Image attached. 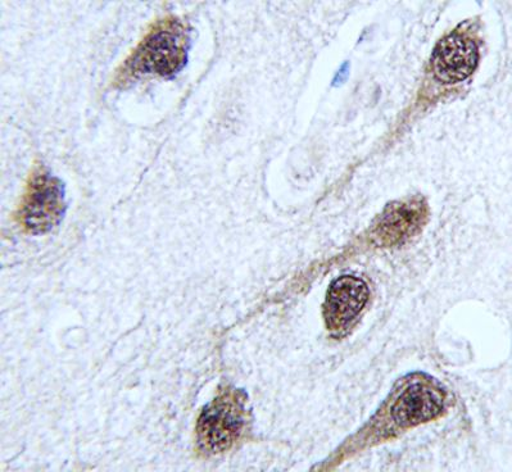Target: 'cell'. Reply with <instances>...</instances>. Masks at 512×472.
Segmentation results:
<instances>
[{
    "mask_svg": "<svg viewBox=\"0 0 512 472\" xmlns=\"http://www.w3.org/2000/svg\"><path fill=\"white\" fill-rule=\"evenodd\" d=\"M67 210L66 189L43 163H36L16 212L25 233L44 235L61 224Z\"/></svg>",
    "mask_w": 512,
    "mask_h": 472,
    "instance_id": "obj_4",
    "label": "cell"
},
{
    "mask_svg": "<svg viewBox=\"0 0 512 472\" xmlns=\"http://www.w3.org/2000/svg\"><path fill=\"white\" fill-rule=\"evenodd\" d=\"M248 396L243 389L225 387L199 415L197 448L205 456L228 452L242 438L248 420Z\"/></svg>",
    "mask_w": 512,
    "mask_h": 472,
    "instance_id": "obj_3",
    "label": "cell"
},
{
    "mask_svg": "<svg viewBox=\"0 0 512 472\" xmlns=\"http://www.w3.org/2000/svg\"><path fill=\"white\" fill-rule=\"evenodd\" d=\"M190 27L179 17L167 16L154 22L134 51L116 71L113 85L124 86L142 77H174L187 66Z\"/></svg>",
    "mask_w": 512,
    "mask_h": 472,
    "instance_id": "obj_2",
    "label": "cell"
},
{
    "mask_svg": "<svg viewBox=\"0 0 512 472\" xmlns=\"http://www.w3.org/2000/svg\"><path fill=\"white\" fill-rule=\"evenodd\" d=\"M350 76V63H343L342 67L339 68L337 75H335L333 80V85L338 86L342 85L344 81L347 80V77Z\"/></svg>",
    "mask_w": 512,
    "mask_h": 472,
    "instance_id": "obj_8",
    "label": "cell"
},
{
    "mask_svg": "<svg viewBox=\"0 0 512 472\" xmlns=\"http://www.w3.org/2000/svg\"><path fill=\"white\" fill-rule=\"evenodd\" d=\"M369 298V287L364 280L355 276H342L333 281L324 302L326 328L332 333H342L351 328Z\"/></svg>",
    "mask_w": 512,
    "mask_h": 472,
    "instance_id": "obj_6",
    "label": "cell"
},
{
    "mask_svg": "<svg viewBox=\"0 0 512 472\" xmlns=\"http://www.w3.org/2000/svg\"><path fill=\"white\" fill-rule=\"evenodd\" d=\"M447 396V390L432 376L407 375L343 453L351 455L359 449L392 439L400 431L437 419L447 406Z\"/></svg>",
    "mask_w": 512,
    "mask_h": 472,
    "instance_id": "obj_1",
    "label": "cell"
},
{
    "mask_svg": "<svg viewBox=\"0 0 512 472\" xmlns=\"http://www.w3.org/2000/svg\"><path fill=\"white\" fill-rule=\"evenodd\" d=\"M478 62L479 52L474 40L455 33L438 43L430 58V67L439 83L457 84L473 74Z\"/></svg>",
    "mask_w": 512,
    "mask_h": 472,
    "instance_id": "obj_7",
    "label": "cell"
},
{
    "mask_svg": "<svg viewBox=\"0 0 512 472\" xmlns=\"http://www.w3.org/2000/svg\"><path fill=\"white\" fill-rule=\"evenodd\" d=\"M428 215L427 203L421 198L389 204L376 220L371 239L379 247H396L420 233L427 224Z\"/></svg>",
    "mask_w": 512,
    "mask_h": 472,
    "instance_id": "obj_5",
    "label": "cell"
}]
</instances>
